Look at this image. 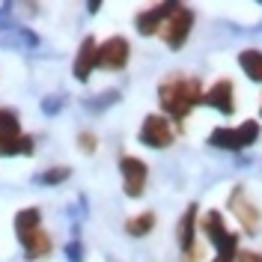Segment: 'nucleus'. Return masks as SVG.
Here are the masks:
<instances>
[{"instance_id":"1","label":"nucleus","mask_w":262,"mask_h":262,"mask_svg":"<svg viewBox=\"0 0 262 262\" xmlns=\"http://www.w3.org/2000/svg\"><path fill=\"white\" fill-rule=\"evenodd\" d=\"M158 96H161L164 111L173 116V119L182 122L185 116L194 111V104L203 101V90H200V83H196L194 78H173V81L161 83Z\"/></svg>"},{"instance_id":"2","label":"nucleus","mask_w":262,"mask_h":262,"mask_svg":"<svg viewBox=\"0 0 262 262\" xmlns=\"http://www.w3.org/2000/svg\"><path fill=\"white\" fill-rule=\"evenodd\" d=\"M203 232H206L209 245L217 250V259L235 262V253H238V235L227 232L221 212H206V217H203Z\"/></svg>"},{"instance_id":"3","label":"nucleus","mask_w":262,"mask_h":262,"mask_svg":"<svg viewBox=\"0 0 262 262\" xmlns=\"http://www.w3.org/2000/svg\"><path fill=\"white\" fill-rule=\"evenodd\" d=\"M191 24H194V12L179 3L176 12L167 18V24H164V39H167V45H170V48H182L185 39H188V33H191Z\"/></svg>"},{"instance_id":"4","label":"nucleus","mask_w":262,"mask_h":262,"mask_svg":"<svg viewBox=\"0 0 262 262\" xmlns=\"http://www.w3.org/2000/svg\"><path fill=\"white\" fill-rule=\"evenodd\" d=\"M140 143H143V146H152V149H167L173 143V128H170V122L158 114L146 116V122H143V128H140Z\"/></svg>"},{"instance_id":"5","label":"nucleus","mask_w":262,"mask_h":262,"mask_svg":"<svg viewBox=\"0 0 262 262\" xmlns=\"http://www.w3.org/2000/svg\"><path fill=\"white\" fill-rule=\"evenodd\" d=\"M128 54H131L128 42L122 36H114L104 45H98V66L101 69H111V72H119V69H125V63H128Z\"/></svg>"},{"instance_id":"6","label":"nucleus","mask_w":262,"mask_h":262,"mask_svg":"<svg viewBox=\"0 0 262 262\" xmlns=\"http://www.w3.org/2000/svg\"><path fill=\"white\" fill-rule=\"evenodd\" d=\"M119 170H122V179H125V194L128 196H140L143 194V188H146V164L140 161V158H134V155H122V161H119Z\"/></svg>"},{"instance_id":"7","label":"nucleus","mask_w":262,"mask_h":262,"mask_svg":"<svg viewBox=\"0 0 262 262\" xmlns=\"http://www.w3.org/2000/svg\"><path fill=\"white\" fill-rule=\"evenodd\" d=\"M229 209H232V214L242 221V227H245L247 232H256V229L262 227V214H259V209H256L253 203H247L245 188H235V191H232V196H229Z\"/></svg>"},{"instance_id":"8","label":"nucleus","mask_w":262,"mask_h":262,"mask_svg":"<svg viewBox=\"0 0 262 262\" xmlns=\"http://www.w3.org/2000/svg\"><path fill=\"white\" fill-rule=\"evenodd\" d=\"M176 6L179 3H161V6H152L149 12H140L137 15V33L140 36H155L167 24V18L176 12Z\"/></svg>"},{"instance_id":"9","label":"nucleus","mask_w":262,"mask_h":262,"mask_svg":"<svg viewBox=\"0 0 262 262\" xmlns=\"http://www.w3.org/2000/svg\"><path fill=\"white\" fill-rule=\"evenodd\" d=\"M93 69H98V45H96V39L86 36L81 42L78 57H75V78H78V81H86V78L93 75Z\"/></svg>"},{"instance_id":"10","label":"nucleus","mask_w":262,"mask_h":262,"mask_svg":"<svg viewBox=\"0 0 262 262\" xmlns=\"http://www.w3.org/2000/svg\"><path fill=\"white\" fill-rule=\"evenodd\" d=\"M200 104H209V107L221 111V114H232V111H235V101H232V83L229 81H217L209 93H203V101H200Z\"/></svg>"},{"instance_id":"11","label":"nucleus","mask_w":262,"mask_h":262,"mask_svg":"<svg viewBox=\"0 0 262 262\" xmlns=\"http://www.w3.org/2000/svg\"><path fill=\"white\" fill-rule=\"evenodd\" d=\"M194 224H196V206H188V212L179 221V245L188 256H194Z\"/></svg>"},{"instance_id":"12","label":"nucleus","mask_w":262,"mask_h":262,"mask_svg":"<svg viewBox=\"0 0 262 262\" xmlns=\"http://www.w3.org/2000/svg\"><path fill=\"white\" fill-rule=\"evenodd\" d=\"M24 250H27V259H39V256H48L51 253V238L42 232V229H36L30 235H24V238H18Z\"/></svg>"},{"instance_id":"13","label":"nucleus","mask_w":262,"mask_h":262,"mask_svg":"<svg viewBox=\"0 0 262 262\" xmlns=\"http://www.w3.org/2000/svg\"><path fill=\"white\" fill-rule=\"evenodd\" d=\"M33 152V140L24 134H0V155H30Z\"/></svg>"},{"instance_id":"14","label":"nucleus","mask_w":262,"mask_h":262,"mask_svg":"<svg viewBox=\"0 0 262 262\" xmlns=\"http://www.w3.org/2000/svg\"><path fill=\"white\" fill-rule=\"evenodd\" d=\"M238 63L250 81H262V51H242Z\"/></svg>"},{"instance_id":"15","label":"nucleus","mask_w":262,"mask_h":262,"mask_svg":"<svg viewBox=\"0 0 262 262\" xmlns=\"http://www.w3.org/2000/svg\"><path fill=\"white\" fill-rule=\"evenodd\" d=\"M39 229V209H24V212L15 214V232L18 238H24V235H30Z\"/></svg>"},{"instance_id":"16","label":"nucleus","mask_w":262,"mask_h":262,"mask_svg":"<svg viewBox=\"0 0 262 262\" xmlns=\"http://www.w3.org/2000/svg\"><path fill=\"white\" fill-rule=\"evenodd\" d=\"M212 146H217V149H242V143H238V131L235 128H214L212 131Z\"/></svg>"},{"instance_id":"17","label":"nucleus","mask_w":262,"mask_h":262,"mask_svg":"<svg viewBox=\"0 0 262 262\" xmlns=\"http://www.w3.org/2000/svg\"><path fill=\"white\" fill-rule=\"evenodd\" d=\"M155 227V214L152 212H143L140 217H131L128 224H125V232L134 235V238H140V235H149V229Z\"/></svg>"},{"instance_id":"18","label":"nucleus","mask_w":262,"mask_h":262,"mask_svg":"<svg viewBox=\"0 0 262 262\" xmlns=\"http://www.w3.org/2000/svg\"><path fill=\"white\" fill-rule=\"evenodd\" d=\"M0 134H9V137L21 134V125H18L15 111H6V107H0Z\"/></svg>"},{"instance_id":"19","label":"nucleus","mask_w":262,"mask_h":262,"mask_svg":"<svg viewBox=\"0 0 262 262\" xmlns=\"http://www.w3.org/2000/svg\"><path fill=\"white\" fill-rule=\"evenodd\" d=\"M235 131H238V143H242V149H245V146H250V143H253V140L259 137V125H256L253 119H247V122H242V125H238Z\"/></svg>"},{"instance_id":"20","label":"nucleus","mask_w":262,"mask_h":262,"mask_svg":"<svg viewBox=\"0 0 262 262\" xmlns=\"http://www.w3.org/2000/svg\"><path fill=\"white\" fill-rule=\"evenodd\" d=\"M66 176H69V170H66V167H57V170L42 173V182H45V185H54V182H63Z\"/></svg>"},{"instance_id":"21","label":"nucleus","mask_w":262,"mask_h":262,"mask_svg":"<svg viewBox=\"0 0 262 262\" xmlns=\"http://www.w3.org/2000/svg\"><path fill=\"white\" fill-rule=\"evenodd\" d=\"M235 262H262V253H238Z\"/></svg>"},{"instance_id":"22","label":"nucleus","mask_w":262,"mask_h":262,"mask_svg":"<svg viewBox=\"0 0 262 262\" xmlns=\"http://www.w3.org/2000/svg\"><path fill=\"white\" fill-rule=\"evenodd\" d=\"M81 149H86V152H93V149H96V143H93V134H81Z\"/></svg>"},{"instance_id":"23","label":"nucleus","mask_w":262,"mask_h":262,"mask_svg":"<svg viewBox=\"0 0 262 262\" xmlns=\"http://www.w3.org/2000/svg\"><path fill=\"white\" fill-rule=\"evenodd\" d=\"M214 262H224V259H217V256H214Z\"/></svg>"}]
</instances>
